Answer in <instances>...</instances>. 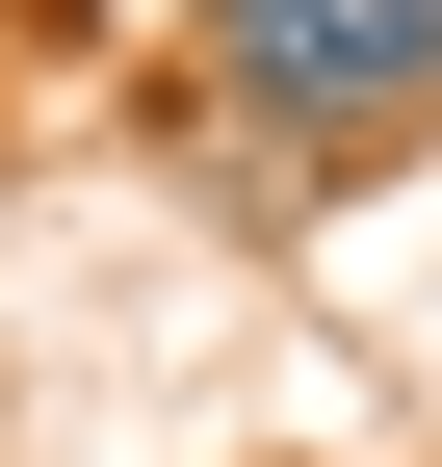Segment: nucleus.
Wrapping results in <instances>:
<instances>
[{"label":"nucleus","instance_id":"1","mask_svg":"<svg viewBox=\"0 0 442 467\" xmlns=\"http://www.w3.org/2000/svg\"><path fill=\"white\" fill-rule=\"evenodd\" d=\"M208 78H235V130L364 156V130L442 104V0H208Z\"/></svg>","mask_w":442,"mask_h":467}]
</instances>
